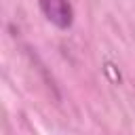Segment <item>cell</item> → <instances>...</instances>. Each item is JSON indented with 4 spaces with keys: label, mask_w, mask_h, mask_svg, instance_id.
Segmentation results:
<instances>
[{
    "label": "cell",
    "mask_w": 135,
    "mask_h": 135,
    "mask_svg": "<svg viewBox=\"0 0 135 135\" xmlns=\"http://www.w3.org/2000/svg\"><path fill=\"white\" fill-rule=\"evenodd\" d=\"M40 8H42L44 17L51 23H55L57 27L65 30L72 25L74 13H72V6L68 0H40Z\"/></svg>",
    "instance_id": "obj_1"
}]
</instances>
